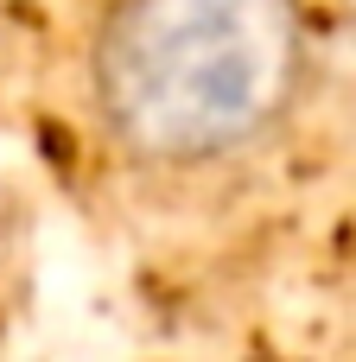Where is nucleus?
I'll use <instances>...</instances> for the list:
<instances>
[{
  "label": "nucleus",
  "mask_w": 356,
  "mask_h": 362,
  "mask_svg": "<svg viewBox=\"0 0 356 362\" xmlns=\"http://www.w3.org/2000/svg\"><path fill=\"white\" fill-rule=\"evenodd\" d=\"M306 76L299 0H115L89 89L147 165H210L255 146Z\"/></svg>",
  "instance_id": "1"
}]
</instances>
